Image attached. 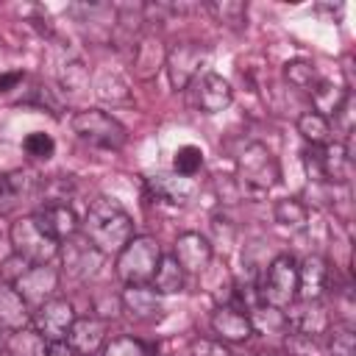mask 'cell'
<instances>
[{"label":"cell","mask_w":356,"mask_h":356,"mask_svg":"<svg viewBox=\"0 0 356 356\" xmlns=\"http://www.w3.org/2000/svg\"><path fill=\"white\" fill-rule=\"evenodd\" d=\"M81 234L97 248V253L114 256L134 239V220L117 200L95 197L81 220Z\"/></svg>","instance_id":"1"},{"label":"cell","mask_w":356,"mask_h":356,"mask_svg":"<svg viewBox=\"0 0 356 356\" xmlns=\"http://www.w3.org/2000/svg\"><path fill=\"white\" fill-rule=\"evenodd\" d=\"M281 178V167L278 159L270 153L267 145L261 142H250L236 153V192L242 197H264Z\"/></svg>","instance_id":"2"},{"label":"cell","mask_w":356,"mask_h":356,"mask_svg":"<svg viewBox=\"0 0 356 356\" xmlns=\"http://www.w3.org/2000/svg\"><path fill=\"white\" fill-rule=\"evenodd\" d=\"M256 298L259 303L278 309V312L286 309L298 298V261L289 253H281L267 264V270L259 278Z\"/></svg>","instance_id":"3"},{"label":"cell","mask_w":356,"mask_h":356,"mask_svg":"<svg viewBox=\"0 0 356 356\" xmlns=\"http://www.w3.org/2000/svg\"><path fill=\"white\" fill-rule=\"evenodd\" d=\"M161 248L153 236H134L120 253H117V278L131 286V284H150L153 273L159 267Z\"/></svg>","instance_id":"4"},{"label":"cell","mask_w":356,"mask_h":356,"mask_svg":"<svg viewBox=\"0 0 356 356\" xmlns=\"http://www.w3.org/2000/svg\"><path fill=\"white\" fill-rule=\"evenodd\" d=\"M70 128L81 142H89V145L103 147V150H120L128 139L122 122H117L111 114H106L100 108L75 111L70 120Z\"/></svg>","instance_id":"5"},{"label":"cell","mask_w":356,"mask_h":356,"mask_svg":"<svg viewBox=\"0 0 356 356\" xmlns=\"http://www.w3.org/2000/svg\"><path fill=\"white\" fill-rule=\"evenodd\" d=\"M8 245L11 253H17L19 259H25L28 264H50L58 256V242L50 239L36 220L28 217H17L8 228Z\"/></svg>","instance_id":"6"},{"label":"cell","mask_w":356,"mask_h":356,"mask_svg":"<svg viewBox=\"0 0 356 356\" xmlns=\"http://www.w3.org/2000/svg\"><path fill=\"white\" fill-rule=\"evenodd\" d=\"M206 58H209V50L203 44H197V42H178V44H172L167 50V58H164V70H167L170 86L178 89V92L186 89L197 78V72L206 64Z\"/></svg>","instance_id":"7"},{"label":"cell","mask_w":356,"mask_h":356,"mask_svg":"<svg viewBox=\"0 0 356 356\" xmlns=\"http://www.w3.org/2000/svg\"><path fill=\"white\" fill-rule=\"evenodd\" d=\"M58 256H61V264H64V275H70L72 281L92 278L100 270V261H103V253H97V248L81 231L58 245Z\"/></svg>","instance_id":"8"},{"label":"cell","mask_w":356,"mask_h":356,"mask_svg":"<svg viewBox=\"0 0 356 356\" xmlns=\"http://www.w3.org/2000/svg\"><path fill=\"white\" fill-rule=\"evenodd\" d=\"M348 164H350V156L342 142H328V145L306 153V170L314 181L342 184L348 175Z\"/></svg>","instance_id":"9"},{"label":"cell","mask_w":356,"mask_h":356,"mask_svg":"<svg viewBox=\"0 0 356 356\" xmlns=\"http://www.w3.org/2000/svg\"><path fill=\"white\" fill-rule=\"evenodd\" d=\"M58 281H61V273L53 267V264H31L17 281H14V289L25 298L28 306H42L47 303L50 298H58Z\"/></svg>","instance_id":"10"},{"label":"cell","mask_w":356,"mask_h":356,"mask_svg":"<svg viewBox=\"0 0 356 356\" xmlns=\"http://www.w3.org/2000/svg\"><path fill=\"white\" fill-rule=\"evenodd\" d=\"M31 323H33V331L42 334L47 342H58V339H67L70 325L75 323V309L67 298H50L33 312Z\"/></svg>","instance_id":"11"},{"label":"cell","mask_w":356,"mask_h":356,"mask_svg":"<svg viewBox=\"0 0 356 356\" xmlns=\"http://www.w3.org/2000/svg\"><path fill=\"white\" fill-rule=\"evenodd\" d=\"M189 86H192V106L197 111H203V114H220L234 100L231 83L217 72H203Z\"/></svg>","instance_id":"12"},{"label":"cell","mask_w":356,"mask_h":356,"mask_svg":"<svg viewBox=\"0 0 356 356\" xmlns=\"http://www.w3.org/2000/svg\"><path fill=\"white\" fill-rule=\"evenodd\" d=\"M286 309L289 312L284 314V323H286L289 331H298V334H306V337L317 339L320 334H325L331 328V314H328V309L320 300H300V298H295Z\"/></svg>","instance_id":"13"},{"label":"cell","mask_w":356,"mask_h":356,"mask_svg":"<svg viewBox=\"0 0 356 356\" xmlns=\"http://www.w3.org/2000/svg\"><path fill=\"white\" fill-rule=\"evenodd\" d=\"M31 217H33L36 225H39L50 239H56L58 245L81 231V220H78V214L72 211V206H67V203H44V206H36V211H33Z\"/></svg>","instance_id":"14"},{"label":"cell","mask_w":356,"mask_h":356,"mask_svg":"<svg viewBox=\"0 0 356 356\" xmlns=\"http://www.w3.org/2000/svg\"><path fill=\"white\" fill-rule=\"evenodd\" d=\"M39 192V178L31 170H14L8 175H3L0 184V214L11 217L19 206L31 203Z\"/></svg>","instance_id":"15"},{"label":"cell","mask_w":356,"mask_h":356,"mask_svg":"<svg viewBox=\"0 0 356 356\" xmlns=\"http://www.w3.org/2000/svg\"><path fill=\"white\" fill-rule=\"evenodd\" d=\"M211 331H214V339L220 342H245L253 337V323L250 317L242 312V309H234L228 303L217 306L211 312Z\"/></svg>","instance_id":"16"},{"label":"cell","mask_w":356,"mask_h":356,"mask_svg":"<svg viewBox=\"0 0 356 356\" xmlns=\"http://www.w3.org/2000/svg\"><path fill=\"white\" fill-rule=\"evenodd\" d=\"M172 256L184 273H203L211 264V242L197 231H186L175 239Z\"/></svg>","instance_id":"17"},{"label":"cell","mask_w":356,"mask_h":356,"mask_svg":"<svg viewBox=\"0 0 356 356\" xmlns=\"http://www.w3.org/2000/svg\"><path fill=\"white\" fill-rule=\"evenodd\" d=\"M67 342L75 348V353L81 356H92L106 345V320L86 314V317H75V323L70 325Z\"/></svg>","instance_id":"18"},{"label":"cell","mask_w":356,"mask_h":356,"mask_svg":"<svg viewBox=\"0 0 356 356\" xmlns=\"http://www.w3.org/2000/svg\"><path fill=\"white\" fill-rule=\"evenodd\" d=\"M328 286V261L317 253L306 256L298 264V298L300 300H320Z\"/></svg>","instance_id":"19"},{"label":"cell","mask_w":356,"mask_h":356,"mask_svg":"<svg viewBox=\"0 0 356 356\" xmlns=\"http://www.w3.org/2000/svg\"><path fill=\"white\" fill-rule=\"evenodd\" d=\"M164 58H167V47L156 33L139 36L134 44V75L139 81H150L164 67Z\"/></svg>","instance_id":"20"},{"label":"cell","mask_w":356,"mask_h":356,"mask_svg":"<svg viewBox=\"0 0 356 356\" xmlns=\"http://www.w3.org/2000/svg\"><path fill=\"white\" fill-rule=\"evenodd\" d=\"M120 306L134 320H153L161 314V295L150 284H131L122 289Z\"/></svg>","instance_id":"21"},{"label":"cell","mask_w":356,"mask_h":356,"mask_svg":"<svg viewBox=\"0 0 356 356\" xmlns=\"http://www.w3.org/2000/svg\"><path fill=\"white\" fill-rule=\"evenodd\" d=\"M147 189L159 200H164V203L184 206L195 195V181L192 178H184V175H175V172H156V175L147 178Z\"/></svg>","instance_id":"22"},{"label":"cell","mask_w":356,"mask_h":356,"mask_svg":"<svg viewBox=\"0 0 356 356\" xmlns=\"http://www.w3.org/2000/svg\"><path fill=\"white\" fill-rule=\"evenodd\" d=\"M31 306L25 303V298L14 289V284L0 281V328L3 331H19L28 328L31 323Z\"/></svg>","instance_id":"23"},{"label":"cell","mask_w":356,"mask_h":356,"mask_svg":"<svg viewBox=\"0 0 356 356\" xmlns=\"http://www.w3.org/2000/svg\"><path fill=\"white\" fill-rule=\"evenodd\" d=\"M348 97H350L348 89H342V86H337L331 81H317L314 89H312V111H317L325 120H331V117L339 114V108L345 106Z\"/></svg>","instance_id":"24"},{"label":"cell","mask_w":356,"mask_h":356,"mask_svg":"<svg viewBox=\"0 0 356 356\" xmlns=\"http://www.w3.org/2000/svg\"><path fill=\"white\" fill-rule=\"evenodd\" d=\"M273 217L281 228H286L289 234H298L309 225V206L300 197H281L273 206Z\"/></svg>","instance_id":"25"},{"label":"cell","mask_w":356,"mask_h":356,"mask_svg":"<svg viewBox=\"0 0 356 356\" xmlns=\"http://www.w3.org/2000/svg\"><path fill=\"white\" fill-rule=\"evenodd\" d=\"M184 281H186V273L181 270V264L175 261V256H161L159 259V267L153 273L150 286L159 295H175V292L184 289Z\"/></svg>","instance_id":"26"},{"label":"cell","mask_w":356,"mask_h":356,"mask_svg":"<svg viewBox=\"0 0 356 356\" xmlns=\"http://www.w3.org/2000/svg\"><path fill=\"white\" fill-rule=\"evenodd\" d=\"M44 350H47V339L42 334H36L33 328L8 331V337H6L8 356H44Z\"/></svg>","instance_id":"27"},{"label":"cell","mask_w":356,"mask_h":356,"mask_svg":"<svg viewBox=\"0 0 356 356\" xmlns=\"http://www.w3.org/2000/svg\"><path fill=\"white\" fill-rule=\"evenodd\" d=\"M298 134L312 145V147H323V145H328L331 142V120H325L323 114H317V111H303L300 117H298Z\"/></svg>","instance_id":"28"},{"label":"cell","mask_w":356,"mask_h":356,"mask_svg":"<svg viewBox=\"0 0 356 356\" xmlns=\"http://www.w3.org/2000/svg\"><path fill=\"white\" fill-rule=\"evenodd\" d=\"M206 11L231 31H242L248 22V6L242 0H214V3H206Z\"/></svg>","instance_id":"29"},{"label":"cell","mask_w":356,"mask_h":356,"mask_svg":"<svg viewBox=\"0 0 356 356\" xmlns=\"http://www.w3.org/2000/svg\"><path fill=\"white\" fill-rule=\"evenodd\" d=\"M72 192V178L70 175H50V178H39V206L44 203H67Z\"/></svg>","instance_id":"30"},{"label":"cell","mask_w":356,"mask_h":356,"mask_svg":"<svg viewBox=\"0 0 356 356\" xmlns=\"http://www.w3.org/2000/svg\"><path fill=\"white\" fill-rule=\"evenodd\" d=\"M95 95L106 103H128L131 100V92H128V83L117 75V72H103L95 83Z\"/></svg>","instance_id":"31"},{"label":"cell","mask_w":356,"mask_h":356,"mask_svg":"<svg viewBox=\"0 0 356 356\" xmlns=\"http://www.w3.org/2000/svg\"><path fill=\"white\" fill-rule=\"evenodd\" d=\"M284 78L289 81V86H295V89H306V92H312V89H314V83H317L314 64H312V61H306V58L286 61V64H284Z\"/></svg>","instance_id":"32"},{"label":"cell","mask_w":356,"mask_h":356,"mask_svg":"<svg viewBox=\"0 0 356 356\" xmlns=\"http://www.w3.org/2000/svg\"><path fill=\"white\" fill-rule=\"evenodd\" d=\"M203 167V150L197 145H184L175 150L172 156V170L175 175H184V178H192L197 175V170Z\"/></svg>","instance_id":"33"},{"label":"cell","mask_w":356,"mask_h":356,"mask_svg":"<svg viewBox=\"0 0 356 356\" xmlns=\"http://www.w3.org/2000/svg\"><path fill=\"white\" fill-rule=\"evenodd\" d=\"M331 331V342H328V350L331 356H356V334L348 323H334Z\"/></svg>","instance_id":"34"},{"label":"cell","mask_w":356,"mask_h":356,"mask_svg":"<svg viewBox=\"0 0 356 356\" xmlns=\"http://www.w3.org/2000/svg\"><path fill=\"white\" fill-rule=\"evenodd\" d=\"M103 356H150L147 345L134 337H114L103 345Z\"/></svg>","instance_id":"35"},{"label":"cell","mask_w":356,"mask_h":356,"mask_svg":"<svg viewBox=\"0 0 356 356\" xmlns=\"http://www.w3.org/2000/svg\"><path fill=\"white\" fill-rule=\"evenodd\" d=\"M22 147H25V153H28V156L47 161V159L53 156V150H56V142H53V136H50V134H44V131H33V134H28V136H25Z\"/></svg>","instance_id":"36"},{"label":"cell","mask_w":356,"mask_h":356,"mask_svg":"<svg viewBox=\"0 0 356 356\" xmlns=\"http://www.w3.org/2000/svg\"><path fill=\"white\" fill-rule=\"evenodd\" d=\"M284 356H320L317 350V342L306 334H298V331H286L284 337Z\"/></svg>","instance_id":"37"},{"label":"cell","mask_w":356,"mask_h":356,"mask_svg":"<svg viewBox=\"0 0 356 356\" xmlns=\"http://www.w3.org/2000/svg\"><path fill=\"white\" fill-rule=\"evenodd\" d=\"M86 83H89V72H86V67L81 61L64 64V70H61V86L67 92H81V89H86Z\"/></svg>","instance_id":"38"},{"label":"cell","mask_w":356,"mask_h":356,"mask_svg":"<svg viewBox=\"0 0 356 356\" xmlns=\"http://www.w3.org/2000/svg\"><path fill=\"white\" fill-rule=\"evenodd\" d=\"M189 356H234L220 339H195Z\"/></svg>","instance_id":"39"},{"label":"cell","mask_w":356,"mask_h":356,"mask_svg":"<svg viewBox=\"0 0 356 356\" xmlns=\"http://www.w3.org/2000/svg\"><path fill=\"white\" fill-rule=\"evenodd\" d=\"M22 81H25V72H22V70L0 72V95H6V92H11V89H17Z\"/></svg>","instance_id":"40"},{"label":"cell","mask_w":356,"mask_h":356,"mask_svg":"<svg viewBox=\"0 0 356 356\" xmlns=\"http://www.w3.org/2000/svg\"><path fill=\"white\" fill-rule=\"evenodd\" d=\"M44 356H78V353L67 339H58V342H47Z\"/></svg>","instance_id":"41"},{"label":"cell","mask_w":356,"mask_h":356,"mask_svg":"<svg viewBox=\"0 0 356 356\" xmlns=\"http://www.w3.org/2000/svg\"><path fill=\"white\" fill-rule=\"evenodd\" d=\"M6 350V337H3V328H0V353Z\"/></svg>","instance_id":"42"},{"label":"cell","mask_w":356,"mask_h":356,"mask_svg":"<svg viewBox=\"0 0 356 356\" xmlns=\"http://www.w3.org/2000/svg\"><path fill=\"white\" fill-rule=\"evenodd\" d=\"M270 356H284V353H270Z\"/></svg>","instance_id":"43"},{"label":"cell","mask_w":356,"mask_h":356,"mask_svg":"<svg viewBox=\"0 0 356 356\" xmlns=\"http://www.w3.org/2000/svg\"><path fill=\"white\" fill-rule=\"evenodd\" d=\"M0 184H3V175H0Z\"/></svg>","instance_id":"44"}]
</instances>
